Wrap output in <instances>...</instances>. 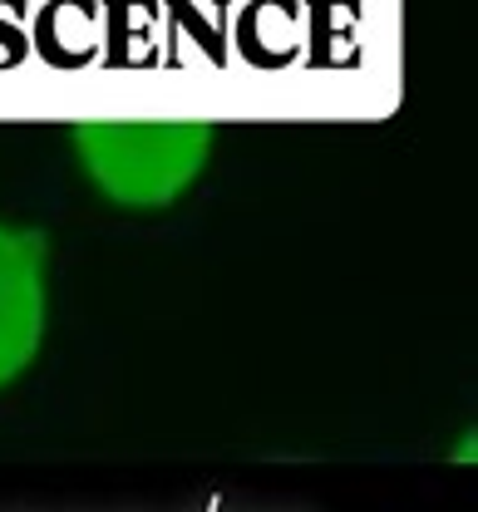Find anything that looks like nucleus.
I'll list each match as a JSON object with an SVG mask.
<instances>
[{"instance_id": "nucleus-1", "label": "nucleus", "mask_w": 478, "mask_h": 512, "mask_svg": "<svg viewBox=\"0 0 478 512\" xmlns=\"http://www.w3.org/2000/svg\"><path fill=\"white\" fill-rule=\"evenodd\" d=\"M69 138L94 188L124 207L173 202L212 153V124L203 119H84Z\"/></svg>"}, {"instance_id": "nucleus-2", "label": "nucleus", "mask_w": 478, "mask_h": 512, "mask_svg": "<svg viewBox=\"0 0 478 512\" xmlns=\"http://www.w3.org/2000/svg\"><path fill=\"white\" fill-rule=\"evenodd\" d=\"M45 340V237L0 222V389L25 375Z\"/></svg>"}]
</instances>
